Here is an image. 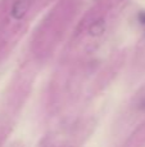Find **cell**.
<instances>
[{
  "instance_id": "obj_2",
  "label": "cell",
  "mask_w": 145,
  "mask_h": 147,
  "mask_svg": "<svg viewBox=\"0 0 145 147\" xmlns=\"http://www.w3.org/2000/svg\"><path fill=\"white\" fill-rule=\"evenodd\" d=\"M104 31H105V21L102 20V18L92 22L89 26V34L91 36H100Z\"/></svg>"
},
{
  "instance_id": "obj_3",
  "label": "cell",
  "mask_w": 145,
  "mask_h": 147,
  "mask_svg": "<svg viewBox=\"0 0 145 147\" xmlns=\"http://www.w3.org/2000/svg\"><path fill=\"white\" fill-rule=\"evenodd\" d=\"M139 18V22L141 23V25H145V12H140L138 16Z\"/></svg>"
},
{
  "instance_id": "obj_1",
  "label": "cell",
  "mask_w": 145,
  "mask_h": 147,
  "mask_svg": "<svg viewBox=\"0 0 145 147\" xmlns=\"http://www.w3.org/2000/svg\"><path fill=\"white\" fill-rule=\"evenodd\" d=\"M32 0H14L10 7V17L14 21H21L30 10Z\"/></svg>"
}]
</instances>
